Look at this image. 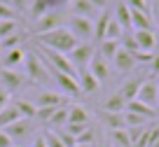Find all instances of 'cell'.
Returning a JSON list of instances; mask_svg holds the SVG:
<instances>
[{
	"mask_svg": "<svg viewBox=\"0 0 159 147\" xmlns=\"http://www.w3.org/2000/svg\"><path fill=\"white\" fill-rule=\"evenodd\" d=\"M0 51H2V49H0Z\"/></svg>",
	"mask_w": 159,
	"mask_h": 147,
	"instance_id": "cell-48",
	"label": "cell"
},
{
	"mask_svg": "<svg viewBox=\"0 0 159 147\" xmlns=\"http://www.w3.org/2000/svg\"><path fill=\"white\" fill-rule=\"evenodd\" d=\"M89 2H91V5H94L96 7V10H105V5H108V0H89Z\"/></svg>",
	"mask_w": 159,
	"mask_h": 147,
	"instance_id": "cell-43",
	"label": "cell"
},
{
	"mask_svg": "<svg viewBox=\"0 0 159 147\" xmlns=\"http://www.w3.org/2000/svg\"><path fill=\"white\" fill-rule=\"evenodd\" d=\"M131 30H154L152 14H145V12L131 10Z\"/></svg>",
	"mask_w": 159,
	"mask_h": 147,
	"instance_id": "cell-16",
	"label": "cell"
},
{
	"mask_svg": "<svg viewBox=\"0 0 159 147\" xmlns=\"http://www.w3.org/2000/svg\"><path fill=\"white\" fill-rule=\"evenodd\" d=\"M150 68H152V73H154V75H159V54H154V56H152V61H150Z\"/></svg>",
	"mask_w": 159,
	"mask_h": 147,
	"instance_id": "cell-42",
	"label": "cell"
},
{
	"mask_svg": "<svg viewBox=\"0 0 159 147\" xmlns=\"http://www.w3.org/2000/svg\"><path fill=\"white\" fill-rule=\"evenodd\" d=\"M26 40V33L24 30H14L12 35H7V38L0 40V49L5 51V49H14V47H21V42Z\"/></svg>",
	"mask_w": 159,
	"mask_h": 147,
	"instance_id": "cell-30",
	"label": "cell"
},
{
	"mask_svg": "<svg viewBox=\"0 0 159 147\" xmlns=\"http://www.w3.org/2000/svg\"><path fill=\"white\" fill-rule=\"evenodd\" d=\"M66 28L77 38V42H89L94 38V21L87 19V16H77V14L68 16L66 19Z\"/></svg>",
	"mask_w": 159,
	"mask_h": 147,
	"instance_id": "cell-3",
	"label": "cell"
},
{
	"mask_svg": "<svg viewBox=\"0 0 159 147\" xmlns=\"http://www.w3.org/2000/svg\"><path fill=\"white\" fill-rule=\"evenodd\" d=\"M14 30H19V24H16V21H0V40L12 35Z\"/></svg>",
	"mask_w": 159,
	"mask_h": 147,
	"instance_id": "cell-35",
	"label": "cell"
},
{
	"mask_svg": "<svg viewBox=\"0 0 159 147\" xmlns=\"http://www.w3.org/2000/svg\"><path fill=\"white\" fill-rule=\"evenodd\" d=\"M131 33H134V40H136L140 51H150V54H152L154 47H157V35H154V30H131Z\"/></svg>",
	"mask_w": 159,
	"mask_h": 147,
	"instance_id": "cell-14",
	"label": "cell"
},
{
	"mask_svg": "<svg viewBox=\"0 0 159 147\" xmlns=\"http://www.w3.org/2000/svg\"><path fill=\"white\" fill-rule=\"evenodd\" d=\"M136 98H138L140 103L154 108V105H157V82H154V79H143V84H140L138 96H136Z\"/></svg>",
	"mask_w": 159,
	"mask_h": 147,
	"instance_id": "cell-12",
	"label": "cell"
},
{
	"mask_svg": "<svg viewBox=\"0 0 159 147\" xmlns=\"http://www.w3.org/2000/svg\"><path fill=\"white\" fill-rule=\"evenodd\" d=\"M33 147H47L45 145V138H42V136H35L33 138Z\"/></svg>",
	"mask_w": 159,
	"mask_h": 147,
	"instance_id": "cell-44",
	"label": "cell"
},
{
	"mask_svg": "<svg viewBox=\"0 0 159 147\" xmlns=\"http://www.w3.org/2000/svg\"><path fill=\"white\" fill-rule=\"evenodd\" d=\"M66 24V16L61 10H47L45 14H40L38 19H35V30L40 33H49V30L54 28H61V26Z\"/></svg>",
	"mask_w": 159,
	"mask_h": 147,
	"instance_id": "cell-6",
	"label": "cell"
},
{
	"mask_svg": "<svg viewBox=\"0 0 159 147\" xmlns=\"http://www.w3.org/2000/svg\"><path fill=\"white\" fill-rule=\"evenodd\" d=\"M14 147H21V145H14Z\"/></svg>",
	"mask_w": 159,
	"mask_h": 147,
	"instance_id": "cell-47",
	"label": "cell"
},
{
	"mask_svg": "<svg viewBox=\"0 0 159 147\" xmlns=\"http://www.w3.org/2000/svg\"><path fill=\"white\" fill-rule=\"evenodd\" d=\"M122 117H124V126H126V128H143L145 124L150 122L148 117L136 114V112H129V110H124V112H122Z\"/></svg>",
	"mask_w": 159,
	"mask_h": 147,
	"instance_id": "cell-29",
	"label": "cell"
},
{
	"mask_svg": "<svg viewBox=\"0 0 159 147\" xmlns=\"http://www.w3.org/2000/svg\"><path fill=\"white\" fill-rule=\"evenodd\" d=\"M24 56H26V49L24 47L5 49V51H0V68L21 70V65H24Z\"/></svg>",
	"mask_w": 159,
	"mask_h": 147,
	"instance_id": "cell-10",
	"label": "cell"
},
{
	"mask_svg": "<svg viewBox=\"0 0 159 147\" xmlns=\"http://www.w3.org/2000/svg\"><path fill=\"white\" fill-rule=\"evenodd\" d=\"M124 108H126V100L119 93H110L108 98L103 100V108L101 110H105V112H124Z\"/></svg>",
	"mask_w": 159,
	"mask_h": 147,
	"instance_id": "cell-24",
	"label": "cell"
},
{
	"mask_svg": "<svg viewBox=\"0 0 159 147\" xmlns=\"http://www.w3.org/2000/svg\"><path fill=\"white\" fill-rule=\"evenodd\" d=\"M96 54V47L91 42H77L75 44V49L68 54V59H70V63L75 65V70H82V68H87L89 65V61H91V56Z\"/></svg>",
	"mask_w": 159,
	"mask_h": 147,
	"instance_id": "cell-7",
	"label": "cell"
},
{
	"mask_svg": "<svg viewBox=\"0 0 159 147\" xmlns=\"http://www.w3.org/2000/svg\"><path fill=\"white\" fill-rule=\"evenodd\" d=\"M112 65H115V70L117 73H131V70H136V59L129 54V51H124V49L119 47L117 49V54H115V59H112Z\"/></svg>",
	"mask_w": 159,
	"mask_h": 147,
	"instance_id": "cell-13",
	"label": "cell"
},
{
	"mask_svg": "<svg viewBox=\"0 0 159 147\" xmlns=\"http://www.w3.org/2000/svg\"><path fill=\"white\" fill-rule=\"evenodd\" d=\"M75 147H89V145H75Z\"/></svg>",
	"mask_w": 159,
	"mask_h": 147,
	"instance_id": "cell-45",
	"label": "cell"
},
{
	"mask_svg": "<svg viewBox=\"0 0 159 147\" xmlns=\"http://www.w3.org/2000/svg\"><path fill=\"white\" fill-rule=\"evenodd\" d=\"M96 147H105V145H96Z\"/></svg>",
	"mask_w": 159,
	"mask_h": 147,
	"instance_id": "cell-46",
	"label": "cell"
},
{
	"mask_svg": "<svg viewBox=\"0 0 159 147\" xmlns=\"http://www.w3.org/2000/svg\"><path fill=\"white\" fill-rule=\"evenodd\" d=\"M117 49H119V40H103V42H98V49H96V51H98L105 61H112L115 54H117Z\"/></svg>",
	"mask_w": 159,
	"mask_h": 147,
	"instance_id": "cell-28",
	"label": "cell"
},
{
	"mask_svg": "<svg viewBox=\"0 0 159 147\" xmlns=\"http://www.w3.org/2000/svg\"><path fill=\"white\" fill-rule=\"evenodd\" d=\"M12 103L16 105V110L21 112V117H24V119H33V122H35L38 108H35L33 100H26V98H16V100H12Z\"/></svg>",
	"mask_w": 159,
	"mask_h": 147,
	"instance_id": "cell-25",
	"label": "cell"
},
{
	"mask_svg": "<svg viewBox=\"0 0 159 147\" xmlns=\"http://www.w3.org/2000/svg\"><path fill=\"white\" fill-rule=\"evenodd\" d=\"M35 42L42 44V47H47V49L61 51V54H70L75 49V44H77V38H75L66 26H61V28H54V30H49V33L35 35Z\"/></svg>",
	"mask_w": 159,
	"mask_h": 147,
	"instance_id": "cell-1",
	"label": "cell"
},
{
	"mask_svg": "<svg viewBox=\"0 0 159 147\" xmlns=\"http://www.w3.org/2000/svg\"><path fill=\"white\" fill-rule=\"evenodd\" d=\"M66 122H68V105H63V108H56L54 112H52L49 122H47L45 126H52V128L56 131V128H63Z\"/></svg>",
	"mask_w": 159,
	"mask_h": 147,
	"instance_id": "cell-26",
	"label": "cell"
},
{
	"mask_svg": "<svg viewBox=\"0 0 159 147\" xmlns=\"http://www.w3.org/2000/svg\"><path fill=\"white\" fill-rule=\"evenodd\" d=\"M75 142H77V145H89V147H94V145H96V131H94V126H87V131H82L77 138H75Z\"/></svg>",
	"mask_w": 159,
	"mask_h": 147,
	"instance_id": "cell-33",
	"label": "cell"
},
{
	"mask_svg": "<svg viewBox=\"0 0 159 147\" xmlns=\"http://www.w3.org/2000/svg\"><path fill=\"white\" fill-rule=\"evenodd\" d=\"M124 33H126V30L122 28V26H119L117 21H115V19H110L108 28H105V38H103V40H119ZM103 40H101V42H103Z\"/></svg>",
	"mask_w": 159,
	"mask_h": 147,
	"instance_id": "cell-32",
	"label": "cell"
},
{
	"mask_svg": "<svg viewBox=\"0 0 159 147\" xmlns=\"http://www.w3.org/2000/svg\"><path fill=\"white\" fill-rule=\"evenodd\" d=\"M68 2H73V0H49V7L52 10H61V7L68 5Z\"/></svg>",
	"mask_w": 159,
	"mask_h": 147,
	"instance_id": "cell-41",
	"label": "cell"
},
{
	"mask_svg": "<svg viewBox=\"0 0 159 147\" xmlns=\"http://www.w3.org/2000/svg\"><path fill=\"white\" fill-rule=\"evenodd\" d=\"M70 7H73V14H77V16H87V19L98 16V10L91 5L89 0H73V2H70Z\"/></svg>",
	"mask_w": 159,
	"mask_h": 147,
	"instance_id": "cell-23",
	"label": "cell"
},
{
	"mask_svg": "<svg viewBox=\"0 0 159 147\" xmlns=\"http://www.w3.org/2000/svg\"><path fill=\"white\" fill-rule=\"evenodd\" d=\"M35 108H63L68 105V96H63L61 91H52V89H40V93L35 96Z\"/></svg>",
	"mask_w": 159,
	"mask_h": 147,
	"instance_id": "cell-8",
	"label": "cell"
},
{
	"mask_svg": "<svg viewBox=\"0 0 159 147\" xmlns=\"http://www.w3.org/2000/svg\"><path fill=\"white\" fill-rule=\"evenodd\" d=\"M124 110H129V112H136V114H143V117H148V119H152L154 114H157V110H154V108H150V105H145V103H140L138 98L129 100Z\"/></svg>",
	"mask_w": 159,
	"mask_h": 147,
	"instance_id": "cell-27",
	"label": "cell"
},
{
	"mask_svg": "<svg viewBox=\"0 0 159 147\" xmlns=\"http://www.w3.org/2000/svg\"><path fill=\"white\" fill-rule=\"evenodd\" d=\"M87 68H89V73L98 79V84H103V82H108V79H110V65H108V61H105L98 51L91 56V61H89Z\"/></svg>",
	"mask_w": 159,
	"mask_h": 147,
	"instance_id": "cell-11",
	"label": "cell"
},
{
	"mask_svg": "<svg viewBox=\"0 0 159 147\" xmlns=\"http://www.w3.org/2000/svg\"><path fill=\"white\" fill-rule=\"evenodd\" d=\"M66 124H89V110L80 103H68V122Z\"/></svg>",
	"mask_w": 159,
	"mask_h": 147,
	"instance_id": "cell-18",
	"label": "cell"
},
{
	"mask_svg": "<svg viewBox=\"0 0 159 147\" xmlns=\"http://www.w3.org/2000/svg\"><path fill=\"white\" fill-rule=\"evenodd\" d=\"M7 103H10V93H7L5 89H2V87H0V110L5 108Z\"/></svg>",
	"mask_w": 159,
	"mask_h": 147,
	"instance_id": "cell-40",
	"label": "cell"
},
{
	"mask_svg": "<svg viewBox=\"0 0 159 147\" xmlns=\"http://www.w3.org/2000/svg\"><path fill=\"white\" fill-rule=\"evenodd\" d=\"M28 77H26L21 70H10V68H0V87L5 89L7 93H16L24 87H28Z\"/></svg>",
	"mask_w": 159,
	"mask_h": 147,
	"instance_id": "cell-4",
	"label": "cell"
},
{
	"mask_svg": "<svg viewBox=\"0 0 159 147\" xmlns=\"http://www.w3.org/2000/svg\"><path fill=\"white\" fill-rule=\"evenodd\" d=\"M0 21H16V12L5 2H0Z\"/></svg>",
	"mask_w": 159,
	"mask_h": 147,
	"instance_id": "cell-37",
	"label": "cell"
},
{
	"mask_svg": "<svg viewBox=\"0 0 159 147\" xmlns=\"http://www.w3.org/2000/svg\"><path fill=\"white\" fill-rule=\"evenodd\" d=\"M126 2V7H129V10H138V12H145V14H150V2L148 0H124Z\"/></svg>",
	"mask_w": 159,
	"mask_h": 147,
	"instance_id": "cell-34",
	"label": "cell"
},
{
	"mask_svg": "<svg viewBox=\"0 0 159 147\" xmlns=\"http://www.w3.org/2000/svg\"><path fill=\"white\" fill-rule=\"evenodd\" d=\"M54 133H56V136H59V140L63 142V147H75V145H77V142H75V138L70 136V133L66 131V128H56Z\"/></svg>",
	"mask_w": 159,
	"mask_h": 147,
	"instance_id": "cell-36",
	"label": "cell"
},
{
	"mask_svg": "<svg viewBox=\"0 0 159 147\" xmlns=\"http://www.w3.org/2000/svg\"><path fill=\"white\" fill-rule=\"evenodd\" d=\"M112 19L117 21L119 26L124 30H131V10L126 7L124 0H119L117 5H115V12H112Z\"/></svg>",
	"mask_w": 159,
	"mask_h": 147,
	"instance_id": "cell-19",
	"label": "cell"
},
{
	"mask_svg": "<svg viewBox=\"0 0 159 147\" xmlns=\"http://www.w3.org/2000/svg\"><path fill=\"white\" fill-rule=\"evenodd\" d=\"M0 147H14V142L7 138V133H5V131H0Z\"/></svg>",
	"mask_w": 159,
	"mask_h": 147,
	"instance_id": "cell-39",
	"label": "cell"
},
{
	"mask_svg": "<svg viewBox=\"0 0 159 147\" xmlns=\"http://www.w3.org/2000/svg\"><path fill=\"white\" fill-rule=\"evenodd\" d=\"M140 84H143V77H131V79H126L124 84H122V87H119V96L124 98L126 103H129V100H134L136 96H138V89H140Z\"/></svg>",
	"mask_w": 159,
	"mask_h": 147,
	"instance_id": "cell-20",
	"label": "cell"
},
{
	"mask_svg": "<svg viewBox=\"0 0 159 147\" xmlns=\"http://www.w3.org/2000/svg\"><path fill=\"white\" fill-rule=\"evenodd\" d=\"M77 82H80L82 93H94V91H98V87H101L98 79L89 73V68H82V70L77 73Z\"/></svg>",
	"mask_w": 159,
	"mask_h": 147,
	"instance_id": "cell-17",
	"label": "cell"
},
{
	"mask_svg": "<svg viewBox=\"0 0 159 147\" xmlns=\"http://www.w3.org/2000/svg\"><path fill=\"white\" fill-rule=\"evenodd\" d=\"M33 131H35L33 119H19V122H14L12 126L5 128L7 138H10L12 142H24V140H28V138L33 136Z\"/></svg>",
	"mask_w": 159,
	"mask_h": 147,
	"instance_id": "cell-9",
	"label": "cell"
},
{
	"mask_svg": "<svg viewBox=\"0 0 159 147\" xmlns=\"http://www.w3.org/2000/svg\"><path fill=\"white\" fill-rule=\"evenodd\" d=\"M110 140L117 147H131V138L126 128H117V131H110Z\"/></svg>",
	"mask_w": 159,
	"mask_h": 147,
	"instance_id": "cell-31",
	"label": "cell"
},
{
	"mask_svg": "<svg viewBox=\"0 0 159 147\" xmlns=\"http://www.w3.org/2000/svg\"><path fill=\"white\" fill-rule=\"evenodd\" d=\"M98 119H101V124H105V126L110 128V131L126 128V126H124V117H122V112H105V110H101V112H98Z\"/></svg>",
	"mask_w": 159,
	"mask_h": 147,
	"instance_id": "cell-22",
	"label": "cell"
},
{
	"mask_svg": "<svg viewBox=\"0 0 159 147\" xmlns=\"http://www.w3.org/2000/svg\"><path fill=\"white\" fill-rule=\"evenodd\" d=\"M49 77H52V82L59 87V91L63 93V96H68V98H77V96H82V89H80L77 77H70V75L59 73V70H52V68H49Z\"/></svg>",
	"mask_w": 159,
	"mask_h": 147,
	"instance_id": "cell-5",
	"label": "cell"
},
{
	"mask_svg": "<svg viewBox=\"0 0 159 147\" xmlns=\"http://www.w3.org/2000/svg\"><path fill=\"white\" fill-rule=\"evenodd\" d=\"M110 19H112V12H108V10H101V12H98V16H96V24H94V38H91V40L101 42V40L105 38V28H108Z\"/></svg>",
	"mask_w": 159,
	"mask_h": 147,
	"instance_id": "cell-21",
	"label": "cell"
},
{
	"mask_svg": "<svg viewBox=\"0 0 159 147\" xmlns=\"http://www.w3.org/2000/svg\"><path fill=\"white\" fill-rule=\"evenodd\" d=\"M42 138H45V145L47 147H63V142L59 140V136H56L54 131H45V133H42Z\"/></svg>",
	"mask_w": 159,
	"mask_h": 147,
	"instance_id": "cell-38",
	"label": "cell"
},
{
	"mask_svg": "<svg viewBox=\"0 0 159 147\" xmlns=\"http://www.w3.org/2000/svg\"><path fill=\"white\" fill-rule=\"evenodd\" d=\"M21 73L28 77L30 84H38V87H42V89H49V82H52L49 68L45 65V61L35 54V49H33V51H26L24 65H21Z\"/></svg>",
	"mask_w": 159,
	"mask_h": 147,
	"instance_id": "cell-2",
	"label": "cell"
},
{
	"mask_svg": "<svg viewBox=\"0 0 159 147\" xmlns=\"http://www.w3.org/2000/svg\"><path fill=\"white\" fill-rule=\"evenodd\" d=\"M19 119H24V117H21V112L16 110V105L10 100L5 108L0 110V131H5L7 126H12V124L19 122Z\"/></svg>",
	"mask_w": 159,
	"mask_h": 147,
	"instance_id": "cell-15",
	"label": "cell"
}]
</instances>
